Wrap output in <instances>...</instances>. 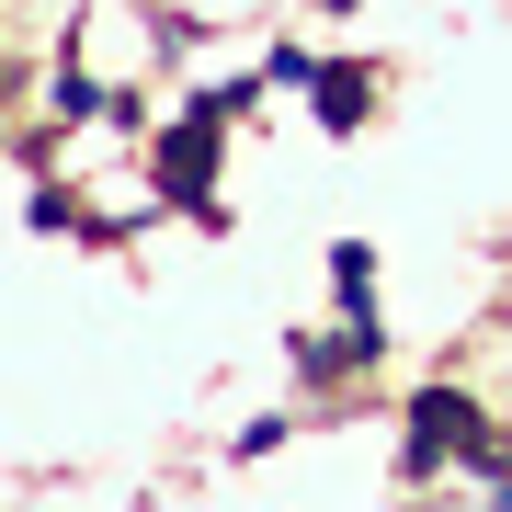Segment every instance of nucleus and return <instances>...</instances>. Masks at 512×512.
Here are the masks:
<instances>
[{
    "label": "nucleus",
    "instance_id": "f257e3e1",
    "mask_svg": "<svg viewBox=\"0 0 512 512\" xmlns=\"http://www.w3.org/2000/svg\"><path fill=\"white\" fill-rule=\"evenodd\" d=\"M478 444H490V421H478L467 387H421V399H410V478L456 467V456H478Z\"/></svg>",
    "mask_w": 512,
    "mask_h": 512
},
{
    "label": "nucleus",
    "instance_id": "f03ea898",
    "mask_svg": "<svg viewBox=\"0 0 512 512\" xmlns=\"http://www.w3.org/2000/svg\"><path fill=\"white\" fill-rule=\"evenodd\" d=\"M217 126H228V92L205 103L194 126L160 137V194H171V205H205V183H217Z\"/></svg>",
    "mask_w": 512,
    "mask_h": 512
},
{
    "label": "nucleus",
    "instance_id": "7ed1b4c3",
    "mask_svg": "<svg viewBox=\"0 0 512 512\" xmlns=\"http://www.w3.org/2000/svg\"><path fill=\"white\" fill-rule=\"evenodd\" d=\"M365 92H376L365 69H330L319 80V126H365Z\"/></svg>",
    "mask_w": 512,
    "mask_h": 512
}]
</instances>
